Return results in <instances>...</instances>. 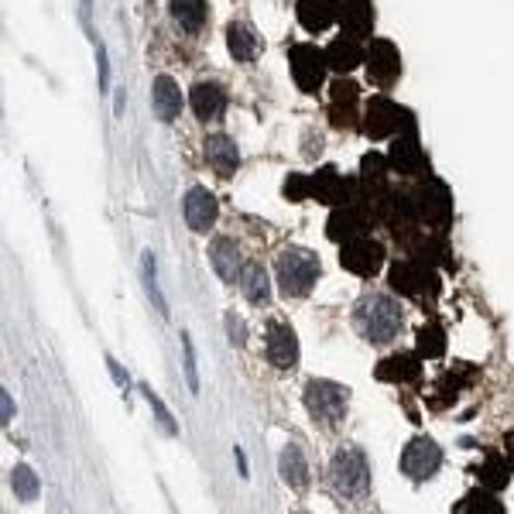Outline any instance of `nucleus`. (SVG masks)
Instances as JSON below:
<instances>
[{"label":"nucleus","instance_id":"nucleus-1","mask_svg":"<svg viewBox=\"0 0 514 514\" xmlns=\"http://www.w3.org/2000/svg\"><path fill=\"white\" fill-rule=\"evenodd\" d=\"M402 306L391 295H384V291L363 295L357 302V309H354V326H357V333L367 343H391L395 336L402 333Z\"/></svg>","mask_w":514,"mask_h":514},{"label":"nucleus","instance_id":"nucleus-2","mask_svg":"<svg viewBox=\"0 0 514 514\" xmlns=\"http://www.w3.org/2000/svg\"><path fill=\"white\" fill-rule=\"evenodd\" d=\"M330 484L339 497L360 501L371 491V463L363 456V449L357 446H339L330 463Z\"/></svg>","mask_w":514,"mask_h":514},{"label":"nucleus","instance_id":"nucleus-3","mask_svg":"<svg viewBox=\"0 0 514 514\" xmlns=\"http://www.w3.org/2000/svg\"><path fill=\"white\" fill-rule=\"evenodd\" d=\"M319 281V257L306 247H289L278 254V285L281 295L289 298H302L309 295L313 285Z\"/></svg>","mask_w":514,"mask_h":514},{"label":"nucleus","instance_id":"nucleus-4","mask_svg":"<svg viewBox=\"0 0 514 514\" xmlns=\"http://www.w3.org/2000/svg\"><path fill=\"white\" fill-rule=\"evenodd\" d=\"M408 196H412V206H415V213H419L425 230H439L443 233L453 224V196H449V189L439 179H428L422 185H415Z\"/></svg>","mask_w":514,"mask_h":514},{"label":"nucleus","instance_id":"nucleus-5","mask_svg":"<svg viewBox=\"0 0 514 514\" xmlns=\"http://www.w3.org/2000/svg\"><path fill=\"white\" fill-rule=\"evenodd\" d=\"M347 402H350V391L336 380H309L306 384V408L315 422L336 425L347 415Z\"/></svg>","mask_w":514,"mask_h":514},{"label":"nucleus","instance_id":"nucleus-6","mask_svg":"<svg viewBox=\"0 0 514 514\" xmlns=\"http://www.w3.org/2000/svg\"><path fill=\"white\" fill-rule=\"evenodd\" d=\"M388 281L398 295H408V298H422V295H436L439 281H436V271L428 261L422 257H402L395 261L391 271H388Z\"/></svg>","mask_w":514,"mask_h":514},{"label":"nucleus","instance_id":"nucleus-7","mask_svg":"<svg viewBox=\"0 0 514 514\" xmlns=\"http://www.w3.org/2000/svg\"><path fill=\"white\" fill-rule=\"evenodd\" d=\"M371 226H374V213L367 209V202L347 200L339 202V206H333L330 224H326V237L336 241V244H347V241H354V237L371 233Z\"/></svg>","mask_w":514,"mask_h":514},{"label":"nucleus","instance_id":"nucleus-8","mask_svg":"<svg viewBox=\"0 0 514 514\" xmlns=\"http://www.w3.org/2000/svg\"><path fill=\"white\" fill-rule=\"evenodd\" d=\"M408 124H412L408 110H402V107H398L395 100H388V96H374V100L367 103V110H363V135L374 137V141L398 135Z\"/></svg>","mask_w":514,"mask_h":514},{"label":"nucleus","instance_id":"nucleus-9","mask_svg":"<svg viewBox=\"0 0 514 514\" xmlns=\"http://www.w3.org/2000/svg\"><path fill=\"white\" fill-rule=\"evenodd\" d=\"M289 62H291V76L298 83L302 93H315L326 79V52H319L315 45H291L289 48Z\"/></svg>","mask_w":514,"mask_h":514},{"label":"nucleus","instance_id":"nucleus-10","mask_svg":"<svg viewBox=\"0 0 514 514\" xmlns=\"http://www.w3.org/2000/svg\"><path fill=\"white\" fill-rule=\"evenodd\" d=\"M339 265L347 271H354L360 278H374L380 268H384V247L378 241H371L367 233L363 237H354L347 241L343 250H339Z\"/></svg>","mask_w":514,"mask_h":514},{"label":"nucleus","instance_id":"nucleus-11","mask_svg":"<svg viewBox=\"0 0 514 514\" xmlns=\"http://www.w3.org/2000/svg\"><path fill=\"white\" fill-rule=\"evenodd\" d=\"M363 66H367V76H371L378 86H391V83L402 76V52H398L395 42H388V38H374L371 48H367Z\"/></svg>","mask_w":514,"mask_h":514},{"label":"nucleus","instance_id":"nucleus-12","mask_svg":"<svg viewBox=\"0 0 514 514\" xmlns=\"http://www.w3.org/2000/svg\"><path fill=\"white\" fill-rule=\"evenodd\" d=\"M439 467H443V449L436 446L432 439L419 436V439H412V443L404 446L402 469L412 477V480H428V477L439 473Z\"/></svg>","mask_w":514,"mask_h":514},{"label":"nucleus","instance_id":"nucleus-13","mask_svg":"<svg viewBox=\"0 0 514 514\" xmlns=\"http://www.w3.org/2000/svg\"><path fill=\"white\" fill-rule=\"evenodd\" d=\"M388 165L398 175H419L425 168V151L422 144H419V137H415V124H408L404 135L395 137V144L388 151Z\"/></svg>","mask_w":514,"mask_h":514},{"label":"nucleus","instance_id":"nucleus-14","mask_svg":"<svg viewBox=\"0 0 514 514\" xmlns=\"http://www.w3.org/2000/svg\"><path fill=\"white\" fill-rule=\"evenodd\" d=\"M309 200H319L326 202V206H339V202L357 200V196H354V182L343 179L333 165H326L315 175H309Z\"/></svg>","mask_w":514,"mask_h":514},{"label":"nucleus","instance_id":"nucleus-15","mask_svg":"<svg viewBox=\"0 0 514 514\" xmlns=\"http://www.w3.org/2000/svg\"><path fill=\"white\" fill-rule=\"evenodd\" d=\"M182 213H185V224H189V230L206 233V230H213V224H216L220 206H216V196H213L209 189L196 185V189H189V192H185Z\"/></svg>","mask_w":514,"mask_h":514},{"label":"nucleus","instance_id":"nucleus-16","mask_svg":"<svg viewBox=\"0 0 514 514\" xmlns=\"http://www.w3.org/2000/svg\"><path fill=\"white\" fill-rule=\"evenodd\" d=\"M357 103H360V90L350 79L339 76L333 83V93H330V117H333L336 131L357 127Z\"/></svg>","mask_w":514,"mask_h":514},{"label":"nucleus","instance_id":"nucleus-17","mask_svg":"<svg viewBox=\"0 0 514 514\" xmlns=\"http://www.w3.org/2000/svg\"><path fill=\"white\" fill-rule=\"evenodd\" d=\"M265 350H268V360L278 371H291L298 363V339H295L291 326H285V322H271L268 326Z\"/></svg>","mask_w":514,"mask_h":514},{"label":"nucleus","instance_id":"nucleus-18","mask_svg":"<svg viewBox=\"0 0 514 514\" xmlns=\"http://www.w3.org/2000/svg\"><path fill=\"white\" fill-rule=\"evenodd\" d=\"M339 28L350 38H371V31H374V7H371V0H343L339 4Z\"/></svg>","mask_w":514,"mask_h":514},{"label":"nucleus","instance_id":"nucleus-19","mask_svg":"<svg viewBox=\"0 0 514 514\" xmlns=\"http://www.w3.org/2000/svg\"><path fill=\"white\" fill-rule=\"evenodd\" d=\"M206 161H209V168L220 175V179H230L233 172H237V165H241V151H237V144H233V137L226 135H213L206 137Z\"/></svg>","mask_w":514,"mask_h":514},{"label":"nucleus","instance_id":"nucleus-20","mask_svg":"<svg viewBox=\"0 0 514 514\" xmlns=\"http://www.w3.org/2000/svg\"><path fill=\"white\" fill-rule=\"evenodd\" d=\"M295 14H298V24L306 28V31H326L330 24L339 21V4L336 0H298V7H295Z\"/></svg>","mask_w":514,"mask_h":514},{"label":"nucleus","instance_id":"nucleus-21","mask_svg":"<svg viewBox=\"0 0 514 514\" xmlns=\"http://www.w3.org/2000/svg\"><path fill=\"white\" fill-rule=\"evenodd\" d=\"M209 261H213V271L224 278L226 285H233V281H241V247L233 244L230 237H216L213 247H209Z\"/></svg>","mask_w":514,"mask_h":514},{"label":"nucleus","instance_id":"nucleus-22","mask_svg":"<svg viewBox=\"0 0 514 514\" xmlns=\"http://www.w3.org/2000/svg\"><path fill=\"white\" fill-rule=\"evenodd\" d=\"M422 357H415V354H395V357H384L378 363V374L380 380H388V384H412V380L422 378Z\"/></svg>","mask_w":514,"mask_h":514},{"label":"nucleus","instance_id":"nucleus-23","mask_svg":"<svg viewBox=\"0 0 514 514\" xmlns=\"http://www.w3.org/2000/svg\"><path fill=\"white\" fill-rule=\"evenodd\" d=\"M151 103H155L158 120H165V124L179 120V113H182L179 83H175L172 76H158V79H155V90H151Z\"/></svg>","mask_w":514,"mask_h":514},{"label":"nucleus","instance_id":"nucleus-24","mask_svg":"<svg viewBox=\"0 0 514 514\" xmlns=\"http://www.w3.org/2000/svg\"><path fill=\"white\" fill-rule=\"evenodd\" d=\"M363 59H367V52L360 48V38H350V35L336 38L333 45L326 48V62H330V69L339 72V76H343V72H354Z\"/></svg>","mask_w":514,"mask_h":514},{"label":"nucleus","instance_id":"nucleus-25","mask_svg":"<svg viewBox=\"0 0 514 514\" xmlns=\"http://www.w3.org/2000/svg\"><path fill=\"white\" fill-rule=\"evenodd\" d=\"M189 103H192V110H196L200 120H216L226 110V93L216 83H200L192 90V96H189Z\"/></svg>","mask_w":514,"mask_h":514},{"label":"nucleus","instance_id":"nucleus-26","mask_svg":"<svg viewBox=\"0 0 514 514\" xmlns=\"http://www.w3.org/2000/svg\"><path fill=\"white\" fill-rule=\"evenodd\" d=\"M226 48L237 62H254V55L261 52V38L241 21H230L226 24Z\"/></svg>","mask_w":514,"mask_h":514},{"label":"nucleus","instance_id":"nucleus-27","mask_svg":"<svg viewBox=\"0 0 514 514\" xmlns=\"http://www.w3.org/2000/svg\"><path fill=\"white\" fill-rule=\"evenodd\" d=\"M172 21L185 35H200L202 24L209 21V4L206 0H172Z\"/></svg>","mask_w":514,"mask_h":514},{"label":"nucleus","instance_id":"nucleus-28","mask_svg":"<svg viewBox=\"0 0 514 514\" xmlns=\"http://www.w3.org/2000/svg\"><path fill=\"white\" fill-rule=\"evenodd\" d=\"M278 469H281V480L295 487V491H302L306 484H309V463H306V456H302V449L289 443V446L281 449V460H278Z\"/></svg>","mask_w":514,"mask_h":514},{"label":"nucleus","instance_id":"nucleus-29","mask_svg":"<svg viewBox=\"0 0 514 514\" xmlns=\"http://www.w3.org/2000/svg\"><path fill=\"white\" fill-rule=\"evenodd\" d=\"M241 291H244L247 302H254V306H268L271 298V285H268V274H265V268L261 265H244V271H241Z\"/></svg>","mask_w":514,"mask_h":514},{"label":"nucleus","instance_id":"nucleus-30","mask_svg":"<svg viewBox=\"0 0 514 514\" xmlns=\"http://www.w3.org/2000/svg\"><path fill=\"white\" fill-rule=\"evenodd\" d=\"M388 158L380 155H363L360 158V196L363 192H378L388 185Z\"/></svg>","mask_w":514,"mask_h":514},{"label":"nucleus","instance_id":"nucleus-31","mask_svg":"<svg viewBox=\"0 0 514 514\" xmlns=\"http://www.w3.org/2000/svg\"><path fill=\"white\" fill-rule=\"evenodd\" d=\"M477 477H480V484H484L487 491H501V487H508V480H511V463H508L504 456H487V460L477 467Z\"/></svg>","mask_w":514,"mask_h":514},{"label":"nucleus","instance_id":"nucleus-32","mask_svg":"<svg viewBox=\"0 0 514 514\" xmlns=\"http://www.w3.org/2000/svg\"><path fill=\"white\" fill-rule=\"evenodd\" d=\"M415 347H419V357L422 360H436L446 354V333L439 330V326H422L419 330V339H415Z\"/></svg>","mask_w":514,"mask_h":514},{"label":"nucleus","instance_id":"nucleus-33","mask_svg":"<svg viewBox=\"0 0 514 514\" xmlns=\"http://www.w3.org/2000/svg\"><path fill=\"white\" fill-rule=\"evenodd\" d=\"M456 511L460 514H469V511H480V514H504V508H501V501L494 497L491 491H473L467 494L460 504H456Z\"/></svg>","mask_w":514,"mask_h":514},{"label":"nucleus","instance_id":"nucleus-34","mask_svg":"<svg viewBox=\"0 0 514 514\" xmlns=\"http://www.w3.org/2000/svg\"><path fill=\"white\" fill-rule=\"evenodd\" d=\"M11 487H14V494H18L21 501H35L38 491H42V484H38V477L31 473V467L11 469Z\"/></svg>","mask_w":514,"mask_h":514},{"label":"nucleus","instance_id":"nucleus-35","mask_svg":"<svg viewBox=\"0 0 514 514\" xmlns=\"http://www.w3.org/2000/svg\"><path fill=\"white\" fill-rule=\"evenodd\" d=\"M144 289H148V295L155 298L158 313L168 315V306H165V298H161V291H158V281H155V257H151V254H144Z\"/></svg>","mask_w":514,"mask_h":514},{"label":"nucleus","instance_id":"nucleus-36","mask_svg":"<svg viewBox=\"0 0 514 514\" xmlns=\"http://www.w3.org/2000/svg\"><path fill=\"white\" fill-rule=\"evenodd\" d=\"M144 398H148V404L155 408V415H158V422H161V428H165L168 436H179V425L172 422V412H168V408L161 404V398H158L151 388H144Z\"/></svg>","mask_w":514,"mask_h":514},{"label":"nucleus","instance_id":"nucleus-37","mask_svg":"<svg viewBox=\"0 0 514 514\" xmlns=\"http://www.w3.org/2000/svg\"><path fill=\"white\" fill-rule=\"evenodd\" d=\"M285 200L291 202L309 200V175H289L285 179Z\"/></svg>","mask_w":514,"mask_h":514},{"label":"nucleus","instance_id":"nucleus-38","mask_svg":"<svg viewBox=\"0 0 514 514\" xmlns=\"http://www.w3.org/2000/svg\"><path fill=\"white\" fill-rule=\"evenodd\" d=\"M182 347H185V374H189V388L200 391V374H196V350H192V339L182 333Z\"/></svg>","mask_w":514,"mask_h":514},{"label":"nucleus","instance_id":"nucleus-39","mask_svg":"<svg viewBox=\"0 0 514 514\" xmlns=\"http://www.w3.org/2000/svg\"><path fill=\"white\" fill-rule=\"evenodd\" d=\"M226 333H230V343H237V347H244V339H247V330H244V322H241V315H226Z\"/></svg>","mask_w":514,"mask_h":514},{"label":"nucleus","instance_id":"nucleus-40","mask_svg":"<svg viewBox=\"0 0 514 514\" xmlns=\"http://www.w3.org/2000/svg\"><path fill=\"white\" fill-rule=\"evenodd\" d=\"M96 62H100V86L107 90V79H110V69H107V52H103V45L96 48Z\"/></svg>","mask_w":514,"mask_h":514},{"label":"nucleus","instance_id":"nucleus-41","mask_svg":"<svg viewBox=\"0 0 514 514\" xmlns=\"http://www.w3.org/2000/svg\"><path fill=\"white\" fill-rule=\"evenodd\" d=\"M501 456H504V460L511 463V469H514V432L504 439V443H501Z\"/></svg>","mask_w":514,"mask_h":514},{"label":"nucleus","instance_id":"nucleus-42","mask_svg":"<svg viewBox=\"0 0 514 514\" xmlns=\"http://www.w3.org/2000/svg\"><path fill=\"white\" fill-rule=\"evenodd\" d=\"M107 363H110V374L117 378V384H120V388H127V374H120V367H117L113 360H107Z\"/></svg>","mask_w":514,"mask_h":514},{"label":"nucleus","instance_id":"nucleus-43","mask_svg":"<svg viewBox=\"0 0 514 514\" xmlns=\"http://www.w3.org/2000/svg\"><path fill=\"white\" fill-rule=\"evenodd\" d=\"M4 422H11V395L4 391Z\"/></svg>","mask_w":514,"mask_h":514}]
</instances>
